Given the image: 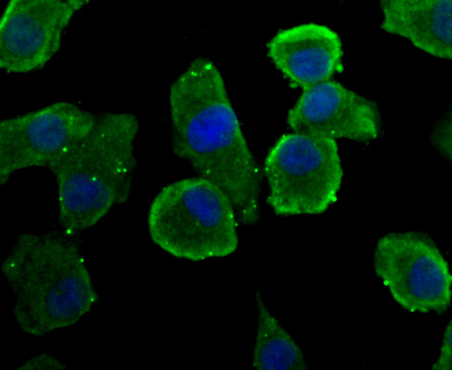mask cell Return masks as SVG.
Returning <instances> with one entry per match:
<instances>
[{
	"label": "cell",
	"mask_w": 452,
	"mask_h": 370,
	"mask_svg": "<svg viewBox=\"0 0 452 370\" xmlns=\"http://www.w3.org/2000/svg\"><path fill=\"white\" fill-rule=\"evenodd\" d=\"M451 121H442L433 135V142L437 150L444 156L451 158Z\"/></svg>",
	"instance_id": "cell-13"
},
{
	"label": "cell",
	"mask_w": 452,
	"mask_h": 370,
	"mask_svg": "<svg viewBox=\"0 0 452 370\" xmlns=\"http://www.w3.org/2000/svg\"><path fill=\"white\" fill-rule=\"evenodd\" d=\"M287 123L294 132L367 143L381 132L377 104L327 80L304 90L289 110Z\"/></svg>",
	"instance_id": "cell-8"
},
{
	"label": "cell",
	"mask_w": 452,
	"mask_h": 370,
	"mask_svg": "<svg viewBox=\"0 0 452 370\" xmlns=\"http://www.w3.org/2000/svg\"><path fill=\"white\" fill-rule=\"evenodd\" d=\"M139 128L132 113H100L90 133L48 165L57 184L59 221L67 234L94 226L128 200Z\"/></svg>",
	"instance_id": "cell-3"
},
{
	"label": "cell",
	"mask_w": 452,
	"mask_h": 370,
	"mask_svg": "<svg viewBox=\"0 0 452 370\" xmlns=\"http://www.w3.org/2000/svg\"><path fill=\"white\" fill-rule=\"evenodd\" d=\"M380 5L384 30L433 56L452 58L451 0H382Z\"/></svg>",
	"instance_id": "cell-10"
},
{
	"label": "cell",
	"mask_w": 452,
	"mask_h": 370,
	"mask_svg": "<svg viewBox=\"0 0 452 370\" xmlns=\"http://www.w3.org/2000/svg\"><path fill=\"white\" fill-rule=\"evenodd\" d=\"M374 270L394 302L406 311L441 315L448 310L452 276L437 244L425 233L382 236L374 252Z\"/></svg>",
	"instance_id": "cell-6"
},
{
	"label": "cell",
	"mask_w": 452,
	"mask_h": 370,
	"mask_svg": "<svg viewBox=\"0 0 452 370\" xmlns=\"http://www.w3.org/2000/svg\"><path fill=\"white\" fill-rule=\"evenodd\" d=\"M89 0H11L0 20V69L24 74L43 69L59 51L74 14Z\"/></svg>",
	"instance_id": "cell-7"
},
{
	"label": "cell",
	"mask_w": 452,
	"mask_h": 370,
	"mask_svg": "<svg viewBox=\"0 0 452 370\" xmlns=\"http://www.w3.org/2000/svg\"><path fill=\"white\" fill-rule=\"evenodd\" d=\"M257 335L252 367L260 370H303L304 355L271 314L261 294L256 293Z\"/></svg>",
	"instance_id": "cell-11"
},
{
	"label": "cell",
	"mask_w": 452,
	"mask_h": 370,
	"mask_svg": "<svg viewBox=\"0 0 452 370\" xmlns=\"http://www.w3.org/2000/svg\"><path fill=\"white\" fill-rule=\"evenodd\" d=\"M452 324L450 320L444 331L437 359L433 364V370L452 369Z\"/></svg>",
	"instance_id": "cell-12"
},
{
	"label": "cell",
	"mask_w": 452,
	"mask_h": 370,
	"mask_svg": "<svg viewBox=\"0 0 452 370\" xmlns=\"http://www.w3.org/2000/svg\"><path fill=\"white\" fill-rule=\"evenodd\" d=\"M1 271L17 324L33 336L75 324L98 299L77 244L57 233L19 236Z\"/></svg>",
	"instance_id": "cell-2"
},
{
	"label": "cell",
	"mask_w": 452,
	"mask_h": 370,
	"mask_svg": "<svg viewBox=\"0 0 452 370\" xmlns=\"http://www.w3.org/2000/svg\"><path fill=\"white\" fill-rule=\"evenodd\" d=\"M64 364L49 354L36 355L24 362L19 369H63Z\"/></svg>",
	"instance_id": "cell-14"
},
{
	"label": "cell",
	"mask_w": 452,
	"mask_h": 370,
	"mask_svg": "<svg viewBox=\"0 0 452 370\" xmlns=\"http://www.w3.org/2000/svg\"><path fill=\"white\" fill-rule=\"evenodd\" d=\"M238 219L226 194L211 182L189 177L164 186L153 200L148 227L160 249L199 261L236 249Z\"/></svg>",
	"instance_id": "cell-4"
},
{
	"label": "cell",
	"mask_w": 452,
	"mask_h": 370,
	"mask_svg": "<svg viewBox=\"0 0 452 370\" xmlns=\"http://www.w3.org/2000/svg\"><path fill=\"white\" fill-rule=\"evenodd\" d=\"M268 53L290 84L304 90L342 69L340 37L322 24H303L278 32L268 42Z\"/></svg>",
	"instance_id": "cell-9"
},
{
	"label": "cell",
	"mask_w": 452,
	"mask_h": 370,
	"mask_svg": "<svg viewBox=\"0 0 452 370\" xmlns=\"http://www.w3.org/2000/svg\"><path fill=\"white\" fill-rule=\"evenodd\" d=\"M263 173L267 202L284 216L324 213L336 201L343 177L336 139L299 132L278 139Z\"/></svg>",
	"instance_id": "cell-5"
},
{
	"label": "cell",
	"mask_w": 452,
	"mask_h": 370,
	"mask_svg": "<svg viewBox=\"0 0 452 370\" xmlns=\"http://www.w3.org/2000/svg\"><path fill=\"white\" fill-rule=\"evenodd\" d=\"M168 96L174 153L226 194L241 223L255 224L261 175L217 67L195 58L173 82Z\"/></svg>",
	"instance_id": "cell-1"
}]
</instances>
